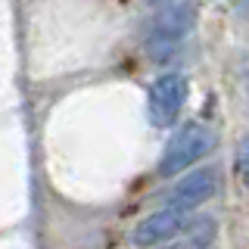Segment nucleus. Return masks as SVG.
<instances>
[{
    "mask_svg": "<svg viewBox=\"0 0 249 249\" xmlns=\"http://www.w3.org/2000/svg\"><path fill=\"white\" fill-rule=\"evenodd\" d=\"M237 168L243 175V181H249V134L237 143Z\"/></svg>",
    "mask_w": 249,
    "mask_h": 249,
    "instance_id": "nucleus-6",
    "label": "nucleus"
},
{
    "mask_svg": "<svg viewBox=\"0 0 249 249\" xmlns=\"http://www.w3.org/2000/svg\"><path fill=\"white\" fill-rule=\"evenodd\" d=\"M212 146H215V131H209L206 124H196V122L184 124V128L168 140L165 153H162L159 175L162 178L181 175V171H187L193 162H199L202 156L212 153Z\"/></svg>",
    "mask_w": 249,
    "mask_h": 249,
    "instance_id": "nucleus-1",
    "label": "nucleus"
},
{
    "mask_svg": "<svg viewBox=\"0 0 249 249\" xmlns=\"http://www.w3.org/2000/svg\"><path fill=\"white\" fill-rule=\"evenodd\" d=\"M190 224V212H181V209H162V212H153L150 218L137 224L131 231V243L140 246V249H150V246H159V243H168V240L181 237Z\"/></svg>",
    "mask_w": 249,
    "mask_h": 249,
    "instance_id": "nucleus-4",
    "label": "nucleus"
},
{
    "mask_svg": "<svg viewBox=\"0 0 249 249\" xmlns=\"http://www.w3.org/2000/svg\"><path fill=\"white\" fill-rule=\"evenodd\" d=\"M196 19H199L196 0H178V3H168L150 25V44L165 50V47L184 41V37L196 28Z\"/></svg>",
    "mask_w": 249,
    "mask_h": 249,
    "instance_id": "nucleus-2",
    "label": "nucleus"
},
{
    "mask_svg": "<svg viewBox=\"0 0 249 249\" xmlns=\"http://www.w3.org/2000/svg\"><path fill=\"white\" fill-rule=\"evenodd\" d=\"M150 3H165V0H150Z\"/></svg>",
    "mask_w": 249,
    "mask_h": 249,
    "instance_id": "nucleus-7",
    "label": "nucleus"
},
{
    "mask_svg": "<svg viewBox=\"0 0 249 249\" xmlns=\"http://www.w3.org/2000/svg\"><path fill=\"white\" fill-rule=\"evenodd\" d=\"M187 103V78L178 72H168L162 78H156L150 88V122L159 128L175 124V119L181 115V109Z\"/></svg>",
    "mask_w": 249,
    "mask_h": 249,
    "instance_id": "nucleus-3",
    "label": "nucleus"
},
{
    "mask_svg": "<svg viewBox=\"0 0 249 249\" xmlns=\"http://www.w3.org/2000/svg\"><path fill=\"white\" fill-rule=\"evenodd\" d=\"M218 190V168L206 165V168H193L190 175H184L181 181L171 187L168 193V206L181 209V212H193L196 206L209 202Z\"/></svg>",
    "mask_w": 249,
    "mask_h": 249,
    "instance_id": "nucleus-5",
    "label": "nucleus"
}]
</instances>
